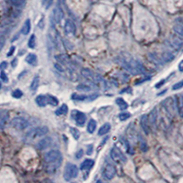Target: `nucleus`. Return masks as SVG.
<instances>
[{
    "label": "nucleus",
    "instance_id": "29",
    "mask_svg": "<svg viewBox=\"0 0 183 183\" xmlns=\"http://www.w3.org/2000/svg\"><path fill=\"white\" fill-rule=\"evenodd\" d=\"M138 141H139V147L141 148V150L143 152H147V144L146 140L143 138L141 135H138Z\"/></svg>",
    "mask_w": 183,
    "mask_h": 183
},
{
    "label": "nucleus",
    "instance_id": "8",
    "mask_svg": "<svg viewBox=\"0 0 183 183\" xmlns=\"http://www.w3.org/2000/svg\"><path fill=\"white\" fill-rule=\"evenodd\" d=\"M116 168L114 167L113 165H107L106 167L104 169V170H103V177L105 179V180H112L114 176H116Z\"/></svg>",
    "mask_w": 183,
    "mask_h": 183
},
{
    "label": "nucleus",
    "instance_id": "16",
    "mask_svg": "<svg viewBox=\"0 0 183 183\" xmlns=\"http://www.w3.org/2000/svg\"><path fill=\"white\" fill-rule=\"evenodd\" d=\"M64 30H65V32L67 34H69V35H74V34H75V31H76V28H75V25H74V23L72 20L67 19L65 22V25H64Z\"/></svg>",
    "mask_w": 183,
    "mask_h": 183
},
{
    "label": "nucleus",
    "instance_id": "43",
    "mask_svg": "<svg viewBox=\"0 0 183 183\" xmlns=\"http://www.w3.org/2000/svg\"><path fill=\"white\" fill-rule=\"evenodd\" d=\"M5 41H6L5 38L0 37V50H2V48L4 47V45H5Z\"/></svg>",
    "mask_w": 183,
    "mask_h": 183
},
{
    "label": "nucleus",
    "instance_id": "19",
    "mask_svg": "<svg viewBox=\"0 0 183 183\" xmlns=\"http://www.w3.org/2000/svg\"><path fill=\"white\" fill-rule=\"evenodd\" d=\"M94 160L87 158L81 164V167H80V169H81L82 170H90L92 168L94 167Z\"/></svg>",
    "mask_w": 183,
    "mask_h": 183
},
{
    "label": "nucleus",
    "instance_id": "47",
    "mask_svg": "<svg viewBox=\"0 0 183 183\" xmlns=\"http://www.w3.org/2000/svg\"><path fill=\"white\" fill-rule=\"evenodd\" d=\"M164 83H165V80H161V82L156 84V88H160Z\"/></svg>",
    "mask_w": 183,
    "mask_h": 183
},
{
    "label": "nucleus",
    "instance_id": "18",
    "mask_svg": "<svg viewBox=\"0 0 183 183\" xmlns=\"http://www.w3.org/2000/svg\"><path fill=\"white\" fill-rule=\"evenodd\" d=\"M147 118H148V122H149V125L155 127L157 124V120H158V110L156 107L150 112L149 116H147Z\"/></svg>",
    "mask_w": 183,
    "mask_h": 183
},
{
    "label": "nucleus",
    "instance_id": "3",
    "mask_svg": "<svg viewBox=\"0 0 183 183\" xmlns=\"http://www.w3.org/2000/svg\"><path fill=\"white\" fill-rule=\"evenodd\" d=\"M78 173H79V169L76 165L72 164V163L66 164L64 168V173H63V177L65 180L70 181L73 179H75L78 176Z\"/></svg>",
    "mask_w": 183,
    "mask_h": 183
},
{
    "label": "nucleus",
    "instance_id": "34",
    "mask_svg": "<svg viewBox=\"0 0 183 183\" xmlns=\"http://www.w3.org/2000/svg\"><path fill=\"white\" fill-rule=\"evenodd\" d=\"M76 89H77L78 91H83V92H89V91H91V90L93 89V88H92V86H91V85H88V84H84V83H81V84L77 85Z\"/></svg>",
    "mask_w": 183,
    "mask_h": 183
},
{
    "label": "nucleus",
    "instance_id": "2",
    "mask_svg": "<svg viewBox=\"0 0 183 183\" xmlns=\"http://www.w3.org/2000/svg\"><path fill=\"white\" fill-rule=\"evenodd\" d=\"M49 132V128L47 127H38L35 128H32L26 134V139L27 140H33L36 139L38 137L44 136L45 135H47Z\"/></svg>",
    "mask_w": 183,
    "mask_h": 183
},
{
    "label": "nucleus",
    "instance_id": "15",
    "mask_svg": "<svg viewBox=\"0 0 183 183\" xmlns=\"http://www.w3.org/2000/svg\"><path fill=\"white\" fill-rule=\"evenodd\" d=\"M149 122H148V118L147 114H144V116H142L140 118V125H141V127L143 129V131L145 132V134L148 135L150 132V125H148Z\"/></svg>",
    "mask_w": 183,
    "mask_h": 183
},
{
    "label": "nucleus",
    "instance_id": "44",
    "mask_svg": "<svg viewBox=\"0 0 183 183\" xmlns=\"http://www.w3.org/2000/svg\"><path fill=\"white\" fill-rule=\"evenodd\" d=\"M83 149H80L77 153H76V155H75V157H76V158H81L82 157H83Z\"/></svg>",
    "mask_w": 183,
    "mask_h": 183
},
{
    "label": "nucleus",
    "instance_id": "48",
    "mask_svg": "<svg viewBox=\"0 0 183 183\" xmlns=\"http://www.w3.org/2000/svg\"><path fill=\"white\" fill-rule=\"evenodd\" d=\"M179 71L183 72V60L179 63Z\"/></svg>",
    "mask_w": 183,
    "mask_h": 183
},
{
    "label": "nucleus",
    "instance_id": "41",
    "mask_svg": "<svg viewBox=\"0 0 183 183\" xmlns=\"http://www.w3.org/2000/svg\"><path fill=\"white\" fill-rule=\"evenodd\" d=\"M149 57H150V60L153 61H155L156 63H158V64H160V63H161V61H160V60L157 58L155 54H149Z\"/></svg>",
    "mask_w": 183,
    "mask_h": 183
},
{
    "label": "nucleus",
    "instance_id": "9",
    "mask_svg": "<svg viewBox=\"0 0 183 183\" xmlns=\"http://www.w3.org/2000/svg\"><path fill=\"white\" fill-rule=\"evenodd\" d=\"M163 105H164L165 110H167V113L169 114L170 116H172L174 114L176 108H177L175 102L172 100V98H168L165 101H163Z\"/></svg>",
    "mask_w": 183,
    "mask_h": 183
},
{
    "label": "nucleus",
    "instance_id": "33",
    "mask_svg": "<svg viewBox=\"0 0 183 183\" xmlns=\"http://www.w3.org/2000/svg\"><path fill=\"white\" fill-rule=\"evenodd\" d=\"M173 30L178 34L179 36L183 37V25L182 24H176L173 26Z\"/></svg>",
    "mask_w": 183,
    "mask_h": 183
},
{
    "label": "nucleus",
    "instance_id": "28",
    "mask_svg": "<svg viewBox=\"0 0 183 183\" xmlns=\"http://www.w3.org/2000/svg\"><path fill=\"white\" fill-rule=\"evenodd\" d=\"M116 105L119 106V108L121 110H125L128 107L127 103L125 102L123 98H121V97H119V98H116Z\"/></svg>",
    "mask_w": 183,
    "mask_h": 183
},
{
    "label": "nucleus",
    "instance_id": "11",
    "mask_svg": "<svg viewBox=\"0 0 183 183\" xmlns=\"http://www.w3.org/2000/svg\"><path fill=\"white\" fill-rule=\"evenodd\" d=\"M72 117L76 121V123L79 125H81V127H83L85 124V121H86V116H85V114L80 111H72Z\"/></svg>",
    "mask_w": 183,
    "mask_h": 183
},
{
    "label": "nucleus",
    "instance_id": "6",
    "mask_svg": "<svg viewBox=\"0 0 183 183\" xmlns=\"http://www.w3.org/2000/svg\"><path fill=\"white\" fill-rule=\"evenodd\" d=\"M44 161L47 164L56 161H62V156L58 150H50L44 155Z\"/></svg>",
    "mask_w": 183,
    "mask_h": 183
},
{
    "label": "nucleus",
    "instance_id": "12",
    "mask_svg": "<svg viewBox=\"0 0 183 183\" xmlns=\"http://www.w3.org/2000/svg\"><path fill=\"white\" fill-rule=\"evenodd\" d=\"M53 20L57 24H60L61 22V19H63V11H62L61 8L58 5L57 7L53 9Z\"/></svg>",
    "mask_w": 183,
    "mask_h": 183
},
{
    "label": "nucleus",
    "instance_id": "49",
    "mask_svg": "<svg viewBox=\"0 0 183 183\" xmlns=\"http://www.w3.org/2000/svg\"><path fill=\"white\" fill-rule=\"evenodd\" d=\"M0 66H1V69H3V70H4V69L7 68V66H8V62H7V61H3Z\"/></svg>",
    "mask_w": 183,
    "mask_h": 183
},
{
    "label": "nucleus",
    "instance_id": "22",
    "mask_svg": "<svg viewBox=\"0 0 183 183\" xmlns=\"http://www.w3.org/2000/svg\"><path fill=\"white\" fill-rule=\"evenodd\" d=\"M26 61H27V63H28L30 65L36 66L37 63H38V57H37L36 54L30 53V54H28L27 57H26Z\"/></svg>",
    "mask_w": 183,
    "mask_h": 183
},
{
    "label": "nucleus",
    "instance_id": "1",
    "mask_svg": "<svg viewBox=\"0 0 183 183\" xmlns=\"http://www.w3.org/2000/svg\"><path fill=\"white\" fill-rule=\"evenodd\" d=\"M117 62L128 72L132 74H145V69L139 61L128 55H121Z\"/></svg>",
    "mask_w": 183,
    "mask_h": 183
},
{
    "label": "nucleus",
    "instance_id": "5",
    "mask_svg": "<svg viewBox=\"0 0 183 183\" xmlns=\"http://www.w3.org/2000/svg\"><path fill=\"white\" fill-rule=\"evenodd\" d=\"M81 73L82 75L86 78L87 80H89V81H91L92 83H95V82H102V76L100 75V74L96 73L94 72H93L92 70H90V69H87V68H83L82 69L81 71Z\"/></svg>",
    "mask_w": 183,
    "mask_h": 183
},
{
    "label": "nucleus",
    "instance_id": "35",
    "mask_svg": "<svg viewBox=\"0 0 183 183\" xmlns=\"http://www.w3.org/2000/svg\"><path fill=\"white\" fill-rule=\"evenodd\" d=\"M28 47H30V49H34L36 46V36L34 35V34H32V35L30 36V39H28Z\"/></svg>",
    "mask_w": 183,
    "mask_h": 183
},
{
    "label": "nucleus",
    "instance_id": "45",
    "mask_svg": "<svg viewBox=\"0 0 183 183\" xmlns=\"http://www.w3.org/2000/svg\"><path fill=\"white\" fill-rule=\"evenodd\" d=\"M93 145H89L88 147H87V154L88 155H91L92 152H93Z\"/></svg>",
    "mask_w": 183,
    "mask_h": 183
},
{
    "label": "nucleus",
    "instance_id": "27",
    "mask_svg": "<svg viewBox=\"0 0 183 183\" xmlns=\"http://www.w3.org/2000/svg\"><path fill=\"white\" fill-rule=\"evenodd\" d=\"M96 125H97V123L94 119H91L88 125H87V131L90 133V134H93L95 129H96Z\"/></svg>",
    "mask_w": 183,
    "mask_h": 183
},
{
    "label": "nucleus",
    "instance_id": "42",
    "mask_svg": "<svg viewBox=\"0 0 183 183\" xmlns=\"http://www.w3.org/2000/svg\"><path fill=\"white\" fill-rule=\"evenodd\" d=\"M0 77H1L3 82H5V83H8V78L7 76V74L5 73V72H1V73H0Z\"/></svg>",
    "mask_w": 183,
    "mask_h": 183
},
{
    "label": "nucleus",
    "instance_id": "14",
    "mask_svg": "<svg viewBox=\"0 0 183 183\" xmlns=\"http://www.w3.org/2000/svg\"><path fill=\"white\" fill-rule=\"evenodd\" d=\"M51 143H52V139H51V137H44V138L41 139L39 141V143L37 144V147L39 150H43V149H46V148H48L50 145Z\"/></svg>",
    "mask_w": 183,
    "mask_h": 183
},
{
    "label": "nucleus",
    "instance_id": "17",
    "mask_svg": "<svg viewBox=\"0 0 183 183\" xmlns=\"http://www.w3.org/2000/svg\"><path fill=\"white\" fill-rule=\"evenodd\" d=\"M175 104L177 110L179 111L180 116H183V96L181 94H179L178 96L175 97Z\"/></svg>",
    "mask_w": 183,
    "mask_h": 183
},
{
    "label": "nucleus",
    "instance_id": "25",
    "mask_svg": "<svg viewBox=\"0 0 183 183\" xmlns=\"http://www.w3.org/2000/svg\"><path fill=\"white\" fill-rule=\"evenodd\" d=\"M39 76L37 75L33 78L32 82L30 83V91L33 92V93H35L39 88Z\"/></svg>",
    "mask_w": 183,
    "mask_h": 183
},
{
    "label": "nucleus",
    "instance_id": "7",
    "mask_svg": "<svg viewBox=\"0 0 183 183\" xmlns=\"http://www.w3.org/2000/svg\"><path fill=\"white\" fill-rule=\"evenodd\" d=\"M110 155L113 160L116 162H121V163H125L127 161V157L125 156V154L122 152V150L118 148L117 147H114L111 152H110Z\"/></svg>",
    "mask_w": 183,
    "mask_h": 183
},
{
    "label": "nucleus",
    "instance_id": "23",
    "mask_svg": "<svg viewBox=\"0 0 183 183\" xmlns=\"http://www.w3.org/2000/svg\"><path fill=\"white\" fill-rule=\"evenodd\" d=\"M30 28H31L30 19H27V20L24 22V24H23V26H22L21 33L23 34V35H28V34L30 33Z\"/></svg>",
    "mask_w": 183,
    "mask_h": 183
},
{
    "label": "nucleus",
    "instance_id": "13",
    "mask_svg": "<svg viewBox=\"0 0 183 183\" xmlns=\"http://www.w3.org/2000/svg\"><path fill=\"white\" fill-rule=\"evenodd\" d=\"M169 43L170 44V46H172L174 49L180 50L182 47V45H183V41L179 37L170 36V38L169 39Z\"/></svg>",
    "mask_w": 183,
    "mask_h": 183
},
{
    "label": "nucleus",
    "instance_id": "50",
    "mask_svg": "<svg viewBox=\"0 0 183 183\" xmlns=\"http://www.w3.org/2000/svg\"><path fill=\"white\" fill-rule=\"evenodd\" d=\"M11 64H12V66L15 68L16 67V64H17V59H14V61L11 62Z\"/></svg>",
    "mask_w": 183,
    "mask_h": 183
},
{
    "label": "nucleus",
    "instance_id": "10",
    "mask_svg": "<svg viewBox=\"0 0 183 183\" xmlns=\"http://www.w3.org/2000/svg\"><path fill=\"white\" fill-rule=\"evenodd\" d=\"M97 97H98V94H91V95H83V94H73L72 96V100H75V101H94L95 100Z\"/></svg>",
    "mask_w": 183,
    "mask_h": 183
},
{
    "label": "nucleus",
    "instance_id": "40",
    "mask_svg": "<svg viewBox=\"0 0 183 183\" xmlns=\"http://www.w3.org/2000/svg\"><path fill=\"white\" fill-rule=\"evenodd\" d=\"M54 68L58 72H64V68H63V66H62L61 64H60V63H55L54 64Z\"/></svg>",
    "mask_w": 183,
    "mask_h": 183
},
{
    "label": "nucleus",
    "instance_id": "21",
    "mask_svg": "<svg viewBox=\"0 0 183 183\" xmlns=\"http://www.w3.org/2000/svg\"><path fill=\"white\" fill-rule=\"evenodd\" d=\"M36 103L39 106L44 107L48 105V98L44 94H39L36 97Z\"/></svg>",
    "mask_w": 183,
    "mask_h": 183
},
{
    "label": "nucleus",
    "instance_id": "52",
    "mask_svg": "<svg viewBox=\"0 0 183 183\" xmlns=\"http://www.w3.org/2000/svg\"><path fill=\"white\" fill-rule=\"evenodd\" d=\"M0 86H1V85H0Z\"/></svg>",
    "mask_w": 183,
    "mask_h": 183
},
{
    "label": "nucleus",
    "instance_id": "30",
    "mask_svg": "<svg viewBox=\"0 0 183 183\" xmlns=\"http://www.w3.org/2000/svg\"><path fill=\"white\" fill-rule=\"evenodd\" d=\"M47 98H48V104L52 105V106H56L59 105V100L58 98H56L55 96L51 95V94H49L47 95Z\"/></svg>",
    "mask_w": 183,
    "mask_h": 183
},
{
    "label": "nucleus",
    "instance_id": "26",
    "mask_svg": "<svg viewBox=\"0 0 183 183\" xmlns=\"http://www.w3.org/2000/svg\"><path fill=\"white\" fill-rule=\"evenodd\" d=\"M175 58V56L172 52H170V51H165L162 54V60L165 62H170L171 61H173Z\"/></svg>",
    "mask_w": 183,
    "mask_h": 183
},
{
    "label": "nucleus",
    "instance_id": "31",
    "mask_svg": "<svg viewBox=\"0 0 183 183\" xmlns=\"http://www.w3.org/2000/svg\"><path fill=\"white\" fill-rule=\"evenodd\" d=\"M68 112V106L66 105H62L61 107H59L58 109L56 110L55 114L56 116H63V114H66Z\"/></svg>",
    "mask_w": 183,
    "mask_h": 183
},
{
    "label": "nucleus",
    "instance_id": "51",
    "mask_svg": "<svg viewBox=\"0 0 183 183\" xmlns=\"http://www.w3.org/2000/svg\"><path fill=\"white\" fill-rule=\"evenodd\" d=\"M46 2H47V0H43V1H42V4H43V5H45V4H46Z\"/></svg>",
    "mask_w": 183,
    "mask_h": 183
},
{
    "label": "nucleus",
    "instance_id": "39",
    "mask_svg": "<svg viewBox=\"0 0 183 183\" xmlns=\"http://www.w3.org/2000/svg\"><path fill=\"white\" fill-rule=\"evenodd\" d=\"M183 87V80H181V81H180V82H178L177 83H175L173 86H172V90H179V89H180V88H182Z\"/></svg>",
    "mask_w": 183,
    "mask_h": 183
},
{
    "label": "nucleus",
    "instance_id": "4",
    "mask_svg": "<svg viewBox=\"0 0 183 183\" xmlns=\"http://www.w3.org/2000/svg\"><path fill=\"white\" fill-rule=\"evenodd\" d=\"M10 125H11V127H14L17 130H25L26 128L28 127L30 123H28V121L25 118L17 116L11 120Z\"/></svg>",
    "mask_w": 183,
    "mask_h": 183
},
{
    "label": "nucleus",
    "instance_id": "20",
    "mask_svg": "<svg viewBox=\"0 0 183 183\" xmlns=\"http://www.w3.org/2000/svg\"><path fill=\"white\" fill-rule=\"evenodd\" d=\"M8 118V112L7 110H0V129L5 127Z\"/></svg>",
    "mask_w": 183,
    "mask_h": 183
},
{
    "label": "nucleus",
    "instance_id": "36",
    "mask_svg": "<svg viewBox=\"0 0 183 183\" xmlns=\"http://www.w3.org/2000/svg\"><path fill=\"white\" fill-rule=\"evenodd\" d=\"M70 132L72 133V136L74 137V139L78 140L80 138V131L77 128H74V127H70Z\"/></svg>",
    "mask_w": 183,
    "mask_h": 183
},
{
    "label": "nucleus",
    "instance_id": "46",
    "mask_svg": "<svg viewBox=\"0 0 183 183\" xmlns=\"http://www.w3.org/2000/svg\"><path fill=\"white\" fill-rule=\"evenodd\" d=\"M15 46H12V47L10 48V50H9V52L8 53V56H11L13 53H14V50H15Z\"/></svg>",
    "mask_w": 183,
    "mask_h": 183
},
{
    "label": "nucleus",
    "instance_id": "38",
    "mask_svg": "<svg viewBox=\"0 0 183 183\" xmlns=\"http://www.w3.org/2000/svg\"><path fill=\"white\" fill-rule=\"evenodd\" d=\"M22 95H23V93H22V92L19 89L15 90L13 93H12V96L14 97V98H18V99L19 98H21Z\"/></svg>",
    "mask_w": 183,
    "mask_h": 183
},
{
    "label": "nucleus",
    "instance_id": "24",
    "mask_svg": "<svg viewBox=\"0 0 183 183\" xmlns=\"http://www.w3.org/2000/svg\"><path fill=\"white\" fill-rule=\"evenodd\" d=\"M110 129H111V125L109 123L104 124L98 131V136H104V135L107 134L110 131Z\"/></svg>",
    "mask_w": 183,
    "mask_h": 183
},
{
    "label": "nucleus",
    "instance_id": "37",
    "mask_svg": "<svg viewBox=\"0 0 183 183\" xmlns=\"http://www.w3.org/2000/svg\"><path fill=\"white\" fill-rule=\"evenodd\" d=\"M130 116H131V114L127 112H123L118 116L119 119L121 120V121H125V120H127Z\"/></svg>",
    "mask_w": 183,
    "mask_h": 183
},
{
    "label": "nucleus",
    "instance_id": "32",
    "mask_svg": "<svg viewBox=\"0 0 183 183\" xmlns=\"http://www.w3.org/2000/svg\"><path fill=\"white\" fill-rule=\"evenodd\" d=\"M9 1H10L11 5L14 6L15 8H23L26 4L25 0H9Z\"/></svg>",
    "mask_w": 183,
    "mask_h": 183
}]
</instances>
